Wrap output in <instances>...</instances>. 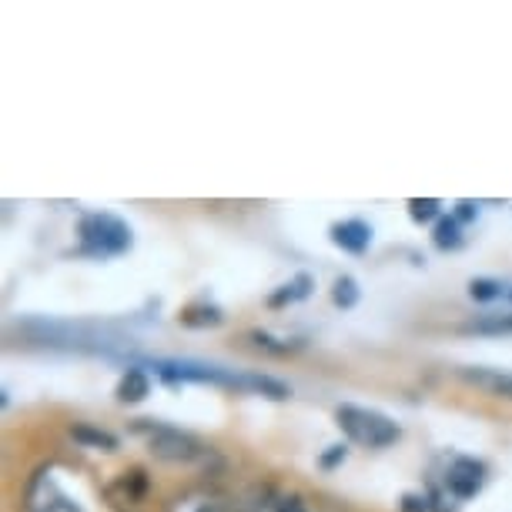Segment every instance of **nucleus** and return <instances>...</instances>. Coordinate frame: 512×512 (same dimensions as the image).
I'll use <instances>...</instances> for the list:
<instances>
[{
	"label": "nucleus",
	"instance_id": "obj_17",
	"mask_svg": "<svg viewBox=\"0 0 512 512\" xmlns=\"http://www.w3.org/2000/svg\"><path fill=\"white\" fill-rule=\"evenodd\" d=\"M359 298H362V288L359 282H355V275H338L335 282H332V305L335 308H342V312H352L355 305H359Z\"/></svg>",
	"mask_w": 512,
	"mask_h": 512
},
{
	"label": "nucleus",
	"instance_id": "obj_16",
	"mask_svg": "<svg viewBox=\"0 0 512 512\" xmlns=\"http://www.w3.org/2000/svg\"><path fill=\"white\" fill-rule=\"evenodd\" d=\"M469 298L476 305H492V302H506V282H499V278H489V275H479L472 278V282L466 285Z\"/></svg>",
	"mask_w": 512,
	"mask_h": 512
},
{
	"label": "nucleus",
	"instance_id": "obj_6",
	"mask_svg": "<svg viewBox=\"0 0 512 512\" xmlns=\"http://www.w3.org/2000/svg\"><path fill=\"white\" fill-rule=\"evenodd\" d=\"M164 512H238V506L215 486H191L164 502Z\"/></svg>",
	"mask_w": 512,
	"mask_h": 512
},
{
	"label": "nucleus",
	"instance_id": "obj_8",
	"mask_svg": "<svg viewBox=\"0 0 512 512\" xmlns=\"http://www.w3.org/2000/svg\"><path fill=\"white\" fill-rule=\"evenodd\" d=\"M456 375L466 385H472V389L492 395V399L512 402V372L489 369V365H462V369H456Z\"/></svg>",
	"mask_w": 512,
	"mask_h": 512
},
{
	"label": "nucleus",
	"instance_id": "obj_2",
	"mask_svg": "<svg viewBox=\"0 0 512 512\" xmlns=\"http://www.w3.org/2000/svg\"><path fill=\"white\" fill-rule=\"evenodd\" d=\"M134 248V231L124 218L111 211H84L77 218V258H91V262H108L121 258Z\"/></svg>",
	"mask_w": 512,
	"mask_h": 512
},
{
	"label": "nucleus",
	"instance_id": "obj_13",
	"mask_svg": "<svg viewBox=\"0 0 512 512\" xmlns=\"http://www.w3.org/2000/svg\"><path fill=\"white\" fill-rule=\"evenodd\" d=\"M248 338H251V345H255V349H262L268 355H278V359H288V355L305 349V338H278L272 332H265V328H251Z\"/></svg>",
	"mask_w": 512,
	"mask_h": 512
},
{
	"label": "nucleus",
	"instance_id": "obj_23",
	"mask_svg": "<svg viewBox=\"0 0 512 512\" xmlns=\"http://www.w3.org/2000/svg\"><path fill=\"white\" fill-rule=\"evenodd\" d=\"M399 512H432L429 492H405L399 499Z\"/></svg>",
	"mask_w": 512,
	"mask_h": 512
},
{
	"label": "nucleus",
	"instance_id": "obj_22",
	"mask_svg": "<svg viewBox=\"0 0 512 512\" xmlns=\"http://www.w3.org/2000/svg\"><path fill=\"white\" fill-rule=\"evenodd\" d=\"M449 215H452V218H456V221H459V225H462V228H466V225H472V221H476V218H479V201L459 198V201H456V205H452V211H449Z\"/></svg>",
	"mask_w": 512,
	"mask_h": 512
},
{
	"label": "nucleus",
	"instance_id": "obj_24",
	"mask_svg": "<svg viewBox=\"0 0 512 512\" xmlns=\"http://www.w3.org/2000/svg\"><path fill=\"white\" fill-rule=\"evenodd\" d=\"M506 302H509V308H512V282H506Z\"/></svg>",
	"mask_w": 512,
	"mask_h": 512
},
{
	"label": "nucleus",
	"instance_id": "obj_1",
	"mask_svg": "<svg viewBox=\"0 0 512 512\" xmlns=\"http://www.w3.org/2000/svg\"><path fill=\"white\" fill-rule=\"evenodd\" d=\"M131 432L144 436V446L158 462L168 466H208V459L215 456V449L205 439H198L195 432L178 429L168 422H154V419H134Z\"/></svg>",
	"mask_w": 512,
	"mask_h": 512
},
{
	"label": "nucleus",
	"instance_id": "obj_4",
	"mask_svg": "<svg viewBox=\"0 0 512 512\" xmlns=\"http://www.w3.org/2000/svg\"><path fill=\"white\" fill-rule=\"evenodd\" d=\"M24 512H91L77 492L67 489L57 466H41L31 472L24 486Z\"/></svg>",
	"mask_w": 512,
	"mask_h": 512
},
{
	"label": "nucleus",
	"instance_id": "obj_3",
	"mask_svg": "<svg viewBox=\"0 0 512 512\" xmlns=\"http://www.w3.org/2000/svg\"><path fill=\"white\" fill-rule=\"evenodd\" d=\"M335 425L342 429V436L352 442V446L362 449H389L402 439V425L385 415L379 409H369V405H355V402H342L335 409Z\"/></svg>",
	"mask_w": 512,
	"mask_h": 512
},
{
	"label": "nucleus",
	"instance_id": "obj_5",
	"mask_svg": "<svg viewBox=\"0 0 512 512\" xmlns=\"http://www.w3.org/2000/svg\"><path fill=\"white\" fill-rule=\"evenodd\" d=\"M486 482H489V466L482 459L476 456H449L446 462V469H442V476H439V486L449 492L452 499L459 502H469V499H476L482 489H486Z\"/></svg>",
	"mask_w": 512,
	"mask_h": 512
},
{
	"label": "nucleus",
	"instance_id": "obj_19",
	"mask_svg": "<svg viewBox=\"0 0 512 512\" xmlns=\"http://www.w3.org/2000/svg\"><path fill=\"white\" fill-rule=\"evenodd\" d=\"M114 489L124 492V502H141L144 496H148L151 479L144 469H131V472H121V479L114 482Z\"/></svg>",
	"mask_w": 512,
	"mask_h": 512
},
{
	"label": "nucleus",
	"instance_id": "obj_7",
	"mask_svg": "<svg viewBox=\"0 0 512 512\" xmlns=\"http://www.w3.org/2000/svg\"><path fill=\"white\" fill-rule=\"evenodd\" d=\"M372 235H375L372 225L362 218H342V221H332V225H328V241H332L338 251L355 255V258L372 248Z\"/></svg>",
	"mask_w": 512,
	"mask_h": 512
},
{
	"label": "nucleus",
	"instance_id": "obj_10",
	"mask_svg": "<svg viewBox=\"0 0 512 512\" xmlns=\"http://www.w3.org/2000/svg\"><path fill=\"white\" fill-rule=\"evenodd\" d=\"M151 395V372L144 365H128L114 385V399L121 405H141Z\"/></svg>",
	"mask_w": 512,
	"mask_h": 512
},
{
	"label": "nucleus",
	"instance_id": "obj_9",
	"mask_svg": "<svg viewBox=\"0 0 512 512\" xmlns=\"http://www.w3.org/2000/svg\"><path fill=\"white\" fill-rule=\"evenodd\" d=\"M178 325L191 332H205V328L225 325V308L215 305L211 298H191L188 305L178 308Z\"/></svg>",
	"mask_w": 512,
	"mask_h": 512
},
{
	"label": "nucleus",
	"instance_id": "obj_14",
	"mask_svg": "<svg viewBox=\"0 0 512 512\" xmlns=\"http://www.w3.org/2000/svg\"><path fill=\"white\" fill-rule=\"evenodd\" d=\"M432 245H436V251H442V255L462 251L466 248V228H462L452 215H442L436 225H432Z\"/></svg>",
	"mask_w": 512,
	"mask_h": 512
},
{
	"label": "nucleus",
	"instance_id": "obj_15",
	"mask_svg": "<svg viewBox=\"0 0 512 512\" xmlns=\"http://www.w3.org/2000/svg\"><path fill=\"white\" fill-rule=\"evenodd\" d=\"M462 335H512V308L509 312H486V315H476L472 322L462 325Z\"/></svg>",
	"mask_w": 512,
	"mask_h": 512
},
{
	"label": "nucleus",
	"instance_id": "obj_12",
	"mask_svg": "<svg viewBox=\"0 0 512 512\" xmlns=\"http://www.w3.org/2000/svg\"><path fill=\"white\" fill-rule=\"evenodd\" d=\"M315 292V275L312 272H298L295 278H288L285 285H278L272 295H268V308H285L295 302H305Z\"/></svg>",
	"mask_w": 512,
	"mask_h": 512
},
{
	"label": "nucleus",
	"instance_id": "obj_21",
	"mask_svg": "<svg viewBox=\"0 0 512 512\" xmlns=\"http://www.w3.org/2000/svg\"><path fill=\"white\" fill-rule=\"evenodd\" d=\"M345 459H349V442H332V446L318 456V469L335 472L338 466H345Z\"/></svg>",
	"mask_w": 512,
	"mask_h": 512
},
{
	"label": "nucleus",
	"instance_id": "obj_18",
	"mask_svg": "<svg viewBox=\"0 0 512 512\" xmlns=\"http://www.w3.org/2000/svg\"><path fill=\"white\" fill-rule=\"evenodd\" d=\"M405 208H409L412 225H436V221L446 215V211H442L446 205H442L439 198H409Z\"/></svg>",
	"mask_w": 512,
	"mask_h": 512
},
{
	"label": "nucleus",
	"instance_id": "obj_11",
	"mask_svg": "<svg viewBox=\"0 0 512 512\" xmlns=\"http://www.w3.org/2000/svg\"><path fill=\"white\" fill-rule=\"evenodd\" d=\"M71 439L77 442L81 449H94V452H118L121 446V439L114 436V432L108 429H101V425H94V422H71Z\"/></svg>",
	"mask_w": 512,
	"mask_h": 512
},
{
	"label": "nucleus",
	"instance_id": "obj_20",
	"mask_svg": "<svg viewBox=\"0 0 512 512\" xmlns=\"http://www.w3.org/2000/svg\"><path fill=\"white\" fill-rule=\"evenodd\" d=\"M268 512H312L302 492H272L268 489Z\"/></svg>",
	"mask_w": 512,
	"mask_h": 512
}]
</instances>
